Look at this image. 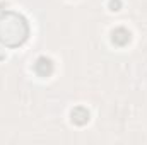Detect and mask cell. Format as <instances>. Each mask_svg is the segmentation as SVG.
Wrapping results in <instances>:
<instances>
[{"mask_svg":"<svg viewBox=\"0 0 147 145\" xmlns=\"http://www.w3.org/2000/svg\"><path fill=\"white\" fill-rule=\"evenodd\" d=\"M29 36V24L24 15L5 10L0 14V43L9 48L21 46Z\"/></svg>","mask_w":147,"mask_h":145,"instance_id":"1","label":"cell"},{"mask_svg":"<svg viewBox=\"0 0 147 145\" xmlns=\"http://www.w3.org/2000/svg\"><path fill=\"white\" fill-rule=\"evenodd\" d=\"M34 72L39 77H50L53 73V62L46 56H39L34 62Z\"/></svg>","mask_w":147,"mask_h":145,"instance_id":"2","label":"cell"},{"mask_svg":"<svg viewBox=\"0 0 147 145\" xmlns=\"http://www.w3.org/2000/svg\"><path fill=\"white\" fill-rule=\"evenodd\" d=\"M130 39H132V34H130V31L127 28H116L111 33V41L116 46H127L130 43Z\"/></svg>","mask_w":147,"mask_h":145,"instance_id":"3","label":"cell"},{"mask_svg":"<svg viewBox=\"0 0 147 145\" xmlns=\"http://www.w3.org/2000/svg\"><path fill=\"white\" fill-rule=\"evenodd\" d=\"M70 119H72L74 125L84 126V125L91 119V114H89V111L84 108V106H77V108H74L72 113H70Z\"/></svg>","mask_w":147,"mask_h":145,"instance_id":"4","label":"cell"},{"mask_svg":"<svg viewBox=\"0 0 147 145\" xmlns=\"http://www.w3.org/2000/svg\"><path fill=\"white\" fill-rule=\"evenodd\" d=\"M110 7H111V10H120L121 2L120 0H110Z\"/></svg>","mask_w":147,"mask_h":145,"instance_id":"5","label":"cell"}]
</instances>
